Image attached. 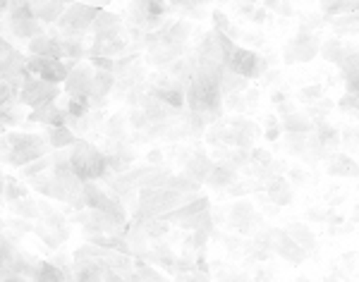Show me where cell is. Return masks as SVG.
Here are the masks:
<instances>
[{
    "mask_svg": "<svg viewBox=\"0 0 359 282\" xmlns=\"http://www.w3.org/2000/svg\"><path fill=\"white\" fill-rule=\"evenodd\" d=\"M53 151L48 137L32 132H8L3 137V160L12 168H24L32 160L48 155Z\"/></svg>",
    "mask_w": 359,
    "mask_h": 282,
    "instance_id": "cell-1",
    "label": "cell"
},
{
    "mask_svg": "<svg viewBox=\"0 0 359 282\" xmlns=\"http://www.w3.org/2000/svg\"><path fill=\"white\" fill-rule=\"evenodd\" d=\"M70 160H72L74 173L79 175L82 182H99L110 173L105 151L96 149L94 144L84 139H77L70 146Z\"/></svg>",
    "mask_w": 359,
    "mask_h": 282,
    "instance_id": "cell-2",
    "label": "cell"
},
{
    "mask_svg": "<svg viewBox=\"0 0 359 282\" xmlns=\"http://www.w3.org/2000/svg\"><path fill=\"white\" fill-rule=\"evenodd\" d=\"M101 8H94L89 3H70L68 10L63 12V17L58 19V29L63 39H79L82 41L84 36L91 32L94 27V19L99 14Z\"/></svg>",
    "mask_w": 359,
    "mask_h": 282,
    "instance_id": "cell-3",
    "label": "cell"
},
{
    "mask_svg": "<svg viewBox=\"0 0 359 282\" xmlns=\"http://www.w3.org/2000/svg\"><path fill=\"white\" fill-rule=\"evenodd\" d=\"M256 244L264 246V249H273L280 259L290 261V263H295V265H300L302 261L307 259V254H309L305 246L297 244V241L287 235V230H280V228L266 230L264 235L256 237Z\"/></svg>",
    "mask_w": 359,
    "mask_h": 282,
    "instance_id": "cell-4",
    "label": "cell"
},
{
    "mask_svg": "<svg viewBox=\"0 0 359 282\" xmlns=\"http://www.w3.org/2000/svg\"><path fill=\"white\" fill-rule=\"evenodd\" d=\"M58 96H60V84L45 82L41 77L27 74L22 91H19V103L27 105V108H39V105H45L50 103V100H55Z\"/></svg>",
    "mask_w": 359,
    "mask_h": 282,
    "instance_id": "cell-5",
    "label": "cell"
},
{
    "mask_svg": "<svg viewBox=\"0 0 359 282\" xmlns=\"http://www.w3.org/2000/svg\"><path fill=\"white\" fill-rule=\"evenodd\" d=\"M318 50H321V41H318L316 34L307 32V29H300L297 36L283 50V63L285 65L309 63V60H314L318 55Z\"/></svg>",
    "mask_w": 359,
    "mask_h": 282,
    "instance_id": "cell-6",
    "label": "cell"
},
{
    "mask_svg": "<svg viewBox=\"0 0 359 282\" xmlns=\"http://www.w3.org/2000/svg\"><path fill=\"white\" fill-rule=\"evenodd\" d=\"M227 69L235 74H242V77H247V79H256V77H264L266 74L269 60L261 58L256 50L237 46L235 53H232L230 60H227Z\"/></svg>",
    "mask_w": 359,
    "mask_h": 282,
    "instance_id": "cell-7",
    "label": "cell"
},
{
    "mask_svg": "<svg viewBox=\"0 0 359 282\" xmlns=\"http://www.w3.org/2000/svg\"><path fill=\"white\" fill-rule=\"evenodd\" d=\"M27 72L34 74V77L45 79V82L65 84L70 69L65 67V63L63 60H58V58H41V55H32V58H27Z\"/></svg>",
    "mask_w": 359,
    "mask_h": 282,
    "instance_id": "cell-8",
    "label": "cell"
},
{
    "mask_svg": "<svg viewBox=\"0 0 359 282\" xmlns=\"http://www.w3.org/2000/svg\"><path fill=\"white\" fill-rule=\"evenodd\" d=\"M127 50V39L123 36V27L113 29L94 36V43L89 48V55H105V58H118L120 53Z\"/></svg>",
    "mask_w": 359,
    "mask_h": 282,
    "instance_id": "cell-9",
    "label": "cell"
},
{
    "mask_svg": "<svg viewBox=\"0 0 359 282\" xmlns=\"http://www.w3.org/2000/svg\"><path fill=\"white\" fill-rule=\"evenodd\" d=\"M214 168H216V160L211 158V155H206L204 151H194V153L182 163V175L199 184H206V180L214 173Z\"/></svg>",
    "mask_w": 359,
    "mask_h": 282,
    "instance_id": "cell-10",
    "label": "cell"
},
{
    "mask_svg": "<svg viewBox=\"0 0 359 282\" xmlns=\"http://www.w3.org/2000/svg\"><path fill=\"white\" fill-rule=\"evenodd\" d=\"M29 184L34 187V191H41L45 199L63 201V204H68V201H70V191H68V187H65L63 180H60L58 175L53 173V170H48V173L39 175V177L29 180Z\"/></svg>",
    "mask_w": 359,
    "mask_h": 282,
    "instance_id": "cell-11",
    "label": "cell"
},
{
    "mask_svg": "<svg viewBox=\"0 0 359 282\" xmlns=\"http://www.w3.org/2000/svg\"><path fill=\"white\" fill-rule=\"evenodd\" d=\"M70 113L68 108H60L55 100L45 105H39V108H32V113L27 115V122H39L43 127H58V124H68Z\"/></svg>",
    "mask_w": 359,
    "mask_h": 282,
    "instance_id": "cell-12",
    "label": "cell"
},
{
    "mask_svg": "<svg viewBox=\"0 0 359 282\" xmlns=\"http://www.w3.org/2000/svg\"><path fill=\"white\" fill-rule=\"evenodd\" d=\"M259 220L261 218L254 213V206L249 201H235L227 213V228L237 230V232H252V225Z\"/></svg>",
    "mask_w": 359,
    "mask_h": 282,
    "instance_id": "cell-13",
    "label": "cell"
},
{
    "mask_svg": "<svg viewBox=\"0 0 359 282\" xmlns=\"http://www.w3.org/2000/svg\"><path fill=\"white\" fill-rule=\"evenodd\" d=\"M94 74H96L94 65L79 63L77 67L68 74V79H65V91L68 94H87L89 96V89H91V84H94Z\"/></svg>",
    "mask_w": 359,
    "mask_h": 282,
    "instance_id": "cell-14",
    "label": "cell"
},
{
    "mask_svg": "<svg viewBox=\"0 0 359 282\" xmlns=\"http://www.w3.org/2000/svg\"><path fill=\"white\" fill-rule=\"evenodd\" d=\"M113 87H115V72H108V69H96L94 84H91V89H89L91 105H94V108H103L110 91H113Z\"/></svg>",
    "mask_w": 359,
    "mask_h": 282,
    "instance_id": "cell-15",
    "label": "cell"
},
{
    "mask_svg": "<svg viewBox=\"0 0 359 282\" xmlns=\"http://www.w3.org/2000/svg\"><path fill=\"white\" fill-rule=\"evenodd\" d=\"M326 170L333 177H359V163L350 153H340V151H333L328 155Z\"/></svg>",
    "mask_w": 359,
    "mask_h": 282,
    "instance_id": "cell-16",
    "label": "cell"
},
{
    "mask_svg": "<svg viewBox=\"0 0 359 282\" xmlns=\"http://www.w3.org/2000/svg\"><path fill=\"white\" fill-rule=\"evenodd\" d=\"M105 259H74V280H105Z\"/></svg>",
    "mask_w": 359,
    "mask_h": 282,
    "instance_id": "cell-17",
    "label": "cell"
},
{
    "mask_svg": "<svg viewBox=\"0 0 359 282\" xmlns=\"http://www.w3.org/2000/svg\"><path fill=\"white\" fill-rule=\"evenodd\" d=\"M266 196L283 208V206H290L295 201V189H292V184L283 175H276V177H271L266 182Z\"/></svg>",
    "mask_w": 359,
    "mask_h": 282,
    "instance_id": "cell-18",
    "label": "cell"
},
{
    "mask_svg": "<svg viewBox=\"0 0 359 282\" xmlns=\"http://www.w3.org/2000/svg\"><path fill=\"white\" fill-rule=\"evenodd\" d=\"M185 55V46L182 43H158V46L149 48V63L151 65H158V67H165L170 65L173 60H178Z\"/></svg>",
    "mask_w": 359,
    "mask_h": 282,
    "instance_id": "cell-19",
    "label": "cell"
},
{
    "mask_svg": "<svg viewBox=\"0 0 359 282\" xmlns=\"http://www.w3.org/2000/svg\"><path fill=\"white\" fill-rule=\"evenodd\" d=\"M311 137H314L318 144L323 146L326 151H338V146H340V129L333 127V124H328L326 120H321V122H314V129H311Z\"/></svg>",
    "mask_w": 359,
    "mask_h": 282,
    "instance_id": "cell-20",
    "label": "cell"
},
{
    "mask_svg": "<svg viewBox=\"0 0 359 282\" xmlns=\"http://www.w3.org/2000/svg\"><path fill=\"white\" fill-rule=\"evenodd\" d=\"M82 196H84L87 208H94V210H105L110 206V201H113V194H108L105 189H101L96 182H84Z\"/></svg>",
    "mask_w": 359,
    "mask_h": 282,
    "instance_id": "cell-21",
    "label": "cell"
},
{
    "mask_svg": "<svg viewBox=\"0 0 359 282\" xmlns=\"http://www.w3.org/2000/svg\"><path fill=\"white\" fill-rule=\"evenodd\" d=\"M237 182V168H232L230 163H216L211 177L206 180V187L211 189H227Z\"/></svg>",
    "mask_w": 359,
    "mask_h": 282,
    "instance_id": "cell-22",
    "label": "cell"
},
{
    "mask_svg": "<svg viewBox=\"0 0 359 282\" xmlns=\"http://www.w3.org/2000/svg\"><path fill=\"white\" fill-rule=\"evenodd\" d=\"M70 0H45V3L34 5V12L43 24H58V19L63 17V12L68 10Z\"/></svg>",
    "mask_w": 359,
    "mask_h": 282,
    "instance_id": "cell-23",
    "label": "cell"
},
{
    "mask_svg": "<svg viewBox=\"0 0 359 282\" xmlns=\"http://www.w3.org/2000/svg\"><path fill=\"white\" fill-rule=\"evenodd\" d=\"M326 22L331 24V29L340 36H355L359 34V12H347L338 14V17H326Z\"/></svg>",
    "mask_w": 359,
    "mask_h": 282,
    "instance_id": "cell-24",
    "label": "cell"
},
{
    "mask_svg": "<svg viewBox=\"0 0 359 282\" xmlns=\"http://www.w3.org/2000/svg\"><path fill=\"white\" fill-rule=\"evenodd\" d=\"M280 122H283V132H292V134H309L314 129V120L307 113H300V110L280 118Z\"/></svg>",
    "mask_w": 359,
    "mask_h": 282,
    "instance_id": "cell-25",
    "label": "cell"
},
{
    "mask_svg": "<svg viewBox=\"0 0 359 282\" xmlns=\"http://www.w3.org/2000/svg\"><path fill=\"white\" fill-rule=\"evenodd\" d=\"M45 134H48L50 146L55 149H70V146L77 141V132H74L70 124H58V127H45Z\"/></svg>",
    "mask_w": 359,
    "mask_h": 282,
    "instance_id": "cell-26",
    "label": "cell"
},
{
    "mask_svg": "<svg viewBox=\"0 0 359 282\" xmlns=\"http://www.w3.org/2000/svg\"><path fill=\"white\" fill-rule=\"evenodd\" d=\"M34 235H37L48 249H58V246L70 237V230L68 228L55 230V228H48L45 223H39V225H34Z\"/></svg>",
    "mask_w": 359,
    "mask_h": 282,
    "instance_id": "cell-27",
    "label": "cell"
},
{
    "mask_svg": "<svg viewBox=\"0 0 359 282\" xmlns=\"http://www.w3.org/2000/svg\"><path fill=\"white\" fill-rule=\"evenodd\" d=\"M118 27H123V22H120V14L101 8L99 14H96V19H94V27H91V34H94V36H99V34L113 32V29H118Z\"/></svg>",
    "mask_w": 359,
    "mask_h": 282,
    "instance_id": "cell-28",
    "label": "cell"
},
{
    "mask_svg": "<svg viewBox=\"0 0 359 282\" xmlns=\"http://www.w3.org/2000/svg\"><path fill=\"white\" fill-rule=\"evenodd\" d=\"M318 3H321V14H326V17L359 12V0H318Z\"/></svg>",
    "mask_w": 359,
    "mask_h": 282,
    "instance_id": "cell-29",
    "label": "cell"
},
{
    "mask_svg": "<svg viewBox=\"0 0 359 282\" xmlns=\"http://www.w3.org/2000/svg\"><path fill=\"white\" fill-rule=\"evenodd\" d=\"M65 108H68L70 118H87L91 110H94V105H91V98L87 94H70Z\"/></svg>",
    "mask_w": 359,
    "mask_h": 282,
    "instance_id": "cell-30",
    "label": "cell"
},
{
    "mask_svg": "<svg viewBox=\"0 0 359 282\" xmlns=\"http://www.w3.org/2000/svg\"><path fill=\"white\" fill-rule=\"evenodd\" d=\"M287 235H290L292 239L297 241V244L305 246L307 251H314L316 249V237H314V232H311L309 228H307V225L290 223V225H287Z\"/></svg>",
    "mask_w": 359,
    "mask_h": 282,
    "instance_id": "cell-31",
    "label": "cell"
},
{
    "mask_svg": "<svg viewBox=\"0 0 359 282\" xmlns=\"http://www.w3.org/2000/svg\"><path fill=\"white\" fill-rule=\"evenodd\" d=\"M318 53H321L323 60H328V63L340 67L342 58H345V43H342L340 39H328V41L321 43V50H318Z\"/></svg>",
    "mask_w": 359,
    "mask_h": 282,
    "instance_id": "cell-32",
    "label": "cell"
},
{
    "mask_svg": "<svg viewBox=\"0 0 359 282\" xmlns=\"http://www.w3.org/2000/svg\"><path fill=\"white\" fill-rule=\"evenodd\" d=\"M10 208H12L14 215L19 218H39L41 215V208H39V201H34L32 196H24V199H17V201H10Z\"/></svg>",
    "mask_w": 359,
    "mask_h": 282,
    "instance_id": "cell-33",
    "label": "cell"
},
{
    "mask_svg": "<svg viewBox=\"0 0 359 282\" xmlns=\"http://www.w3.org/2000/svg\"><path fill=\"white\" fill-rule=\"evenodd\" d=\"M189 36H192V24L187 22V19H175V22H170L168 34H165V41H168V43H182V46H187Z\"/></svg>",
    "mask_w": 359,
    "mask_h": 282,
    "instance_id": "cell-34",
    "label": "cell"
},
{
    "mask_svg": "<svg viewBox=\"0 0 359 282\" xmlns=\"http://www.w3.org/2000/svg\"><path fill=\"white\" fill-rule=\"evenodd\" d=\"M220 89H223V96H232V94H245L249 89V79L242 77V74H235L230 69H225L223 82H220Z\"/></svg>",
    "mask_w": 359,
    "mask_h": 282,
    "instance_id": "cell-35",
    "label": "cell"
},
{
    "mask_svg": "<svg viewBox=\"0 0 359 282\" xmlns=\"http://www.w3.org/2000/svg\"><path fill=\"white\" fill-rule=\"evenodd\" d=\"M22 170V177L24 180H34V177H39V175H43V173H48V170H53V153H48V155H41V158H37V160H32V163H27L24 168H19Z\"/></svg>",
    "mask_w": 359,
    "mask_h": 282,
    "instance_id": "cell-36",
    "label": "cell"
},
{
    "mask_svg": "<svg viewBox=\"0 0 359 282\" xmlns=\"http://www.w3.org/2000/svg\"><path fill=\"white\" fill-rule=\"evenodd\" d=\"M136 223L144 225L146 235L151 237V239H161V237L168 235L170 230V220H165L163 215H158V218H144V220H136Z\"/></svg>",
    "mask_w": 359,
    "mask_h": 282,
    "instance_id": "cell-37",
    "label": "cell"
},
{
    "mask_svg": "<svg viewBox=\"0 0 359 282\" xmlns=\"http://www.w3.org/2000/svg\"><path fill=\"white\" fill-rule=\"evenodd\" d=\"M39 208H41V218L43 223L48 225V228H68V220H65V213H60V210H55L53 206L48 204V201H39Z\"/></svg>",
    "mask_w": 359,
    "mask_h": 282,
    "instance_id": "cell-38",
    "label": "cell"
},
{
    "mask_svg": "<svg viewBox=\"0 0 359 282\" xmlns=\"http://www.w3.org/2000/svg\"><path fill=\"white\" fill-rule=\"evenodd\" d=\"M63 280H68V273L60 265H55L53 261H41V265H39V282H63Z\"/></svg>",
    "mask_w": 359,
    "mask_h": 282,
    "instance_id": "cell-39",
    "label": "cell"
},
{
    "mask_svg": "<svg viewBox=\"0 0 359 282\" xmlns=\"http://www.w3.org/2000/svg\"><path fill=\"white\" fill-rule=\"evenodd\" d=\"M24 196H29V189L24 187V184L14 182L10 175H5L3 177V199L8 201H17V199H24Z\"/></svg>",
    "mask_w": 359,
    "mask_h": 282,
    "instance_id": "cell-40",
    "label": "cell"
},
{
    "mask_svg": "<svg viewBox=\"0 0 359 282\" xmlns=\"http://www.w3.org/2000/svg\"><path fill=\"white\" fill-rule=\"evenodd\" d=\"M134 273L139 275V280H165L163 273H158V270L154 268V263H149V261H144L141 256H134Z\"/></svg>",
    "mask_w": 359,
    "mask_h": 282,
    "instance_id": "cell-41",
    "label": "cell"
},
{
    "mask_svg": "<svg viewBox=\"0 0 359 282\" xmlns=\"http://www.w3.org/2000/svg\"><path fill=\"white\" fill-rule=\"evenodd\" d=\"M165 187H170L175 191H182V194H196V191L204 187V184L194 182V180L185 177V175H173V177L168 180V184H165Z\"/></svg>",
    "mask_w": 359,
    "mask_h": 282,
    "instance_id": "cell-42",
    "label": "cell"
},
{
    "mask_svg": "<svg viewBox=\"0 0 359 282\" xmlns=\"http://www.w3.org/2000/svg\"><path fill=\"white\" fill-rule=\"evenodd\" d=\"M340 72H357L359 74V43H345V58L340 63Z\"/></svg>",
    "mask_w": 359,
    "mask_h": 282,
    "instance_id": "cell-43",
    "label": "cell"
},
{
    "mask_svg": "<svg viewBox=\"0 0 359 282\" xmlns=\"http://www.w3.org/2000/svg\"><path fill=\"white\" fill-rule=\"evenodd\" d=\"M307 141H309V134H292V132H285V146L292 155H300L305 158L307 155Z\"/></svg>",
    "mask_w": 359,
    "mask_h": 282,
    "instance_id": "cell-44",
    "label": "cell"
},
{
    "mask_svg": "<svg viewBox=\"0 0 359 282\" xmlns=\"http://www.w3.org/2000/svg\"><path fill=\"white\" fill-rule=\"evenodd\" d=\"M336 108V103H333V100H328V98H323V100H314V103H309L307 105V110L305 113L309 115L311 120H314V122H321V120H326V115H328V110H333Z\"/></svg>",
    "mask_w": 359,
    "mask_h": 282,
    "instance_id": "cell-45",
    "label": "cell"
},
{
    "mask_svg": "<svg viewBox=\"0 0 359 282\" xmlns=\"http://www.w3.org/2000/svg\"><path fill=\"white\" fill-rule=\"evenodd\" d=\"M323 94H326V89H323V84H309V87H302L300 94H297V98L302 100V103H314V100H321Z\"/></svg>",
    "mask_w": 359,
    "mask_h": 282,
    "instance_id": "cell-46",
    "label": "cell"
},
{
    "mask_svg": "<svg viewBox=\"0 0 359 282\" xmlns=\"http://www.w3.org/2000/svg\"><path fill=\"white\" fill-rule=\"evenodd\" d=\"M211 17H214L216 29H218V32L227 34V36H230V39H240V32H237V29L232 27L230 19L225 17V12H220V10H214V14H211Z\"/></svg>",
    "mask_w": 359,
    "mask_h": 282,
    "instance_id": "cell-47",
    "label": "cell"
},
{
    "mask_svg": "<svg viewBox=\"0 0 359 282\" xmlns=\"http://www.w3.org/2000/svg\"><path fill=\"white\" fill-rule=\"evenodd\" d=\"M280 134H283V122L276 118V115H269L264 122V137L269 141H278L280 139Z\"/></svg>",
    "mask_w": 359,
    "mask_h": 282,
    "instance_id": "cell-48",
    "label": "cell"
},
{
    "mask_svg": "<svg viewBox=\"0 0 359 282\" xmlns=\"http://www.w3.org/2000/svg\"><path fill=\"white\" fill-rule=\"evenodd\" d=\"M22 110L17 108V105H12V108H5L3 110V129L8 132V129H14L19 122H22Z\"/></svg>",
    "mask_w": 359,
    "mask_h": 282,
    "instance_id": "cell-49",
    "label": "cell"
},
{
    "mask_svg": "<svg viewBox=\"0 0 359 282\" xmlns=\"http://www.w3.org/2000/svg\"><path fill=\"white\" fill-rule=\"evenodd\" d=\"M264 8L283 14V17H292V5L287 0H264Z\"/></svg>",
    "mask_w": 359,
    "mask_h": 282,
    "instance_id": "cell-50",
    "label": "cell"
},
{
    "mask_svg": "<svg viewBox=\"0 0 359 282\" xmlns=\"http://www.w3.org/2000/svg\"><path fill=\"white\" fill-rule=\"evenodd\" d=\"M3 228H14L17 232H34V225L29 223V218H19V215L5 220Z\"/></svg>",
    "mask_w": 359,
    "mask_h": 282,
    "instance_id": "cell-51",
    "label": "cell"
},
{
    "mask_svg": "<svg viewBox=\"0 0 359 282\" xmlns=\"http://www.w3.org/2000/svg\"><path fill=\"white\" fill-rule=\"evenodd\" d=\"M89 63L94 65L96 69H108V72H115V58H105V55H89Z\"/></svg>",
    "mask_w": 359,
    "mask_h": 282,
    "instance_id": "cell-52",
    "label": "cell"
},
{
    "mask_svg": "<svg viewBox=\"0 0 359 282\" xmlns=\"http://www.w3.org/2000/svg\"><path fill=\"white\" fill-rule=\"evenodd\" d=\"M252 160H254V163H269V160H273V155H271V151L252 149Z\"/></svg>",
    "mask_w": 359,
    "mask_h": 282,
    "instance_id": "cell-53",
    "label": "cell"
},
{
    "mask_svg": "<svg viewBox=\"0 0 359 282\" xmlns=\"http://www.w3.org/2000/svg\"><path fill=\"white\" fill-rule=\"evenodd\" d=\"M342 141H345L347 146H355V149H359V127L345 129V137H342Z\"/></svg>",
    "mask_w": 359,
    "mask_h": 282,
    "instance_id": "cell-54",
    "label": "cell"
},
{
    "mask_svg": "<svg viewBox=\"0 0 359 282\" xmlns=\"http://www.w3.org/2000/svg\"><path fill=\"white\" fill-rule=\"evenodd\" d=\"M254 5L249 3V0H245V3H240L237 5V14H240V17H245V19H252V14H254Z\"/></svg>",
    "mask_w": 359,
    "mask_h": 282,
    "instance_id": "cell-55",
    "label": "cell"
},
{
    "mask_svg": "<svg viewBox=\"0 0 359 282\" xmlns=\"http://www.w3.org/2000/svg\"><path fill=\"white\" fill-rule=\"evenodd\" d=\"M295 110H297V105L290 103V100H283V103L278 105V115H280V118H285V115H292Z\"/></svg>",
    "mask_w": 359,
    "mask_h": 282,
    "instance_id": "cell-56",
    "label": "cell"
},
{
    "mask_svg": "<svg viewBox=\"0 0 359 282\" xmlns=\"http://www.w3.org/2000/svg\"><path fill=\"white\" fill-rule=\"evenodd\" d=\"M266 19H269V12H266V8H256L254 14H252V22H256V24H264Z\"/></svg>",
    "mask_w": 359,
    "mask_h": 282,
    "instance_id": "cell-57",
    "label": "cell"
},
{
    "mask_svg": "<svg viewBox=\"0 0 359 282\" xmlns=\"http://www.w3.org/2000/svg\"><path fill=\"white\" fill-rule=\"evenodd\" d=\"M146 160H149V163H154V165H163V153H161V151H149V155H146Z\"/></svg>",
    "mask_w": 359,
    "mask_h": 282,
    "instance_id": "cell-58",
    "label": "cell"
},
{
    "mask_svg": "<svg viewBox=\"0 0 359 282\" xmlns=\"http://www.w3.org/2000/svg\"><path fill=\"white\" fill-rule=\"evenodd\" d=\"M271 100H273V103H276V105H280L283 100H287V96H285V91H273Z\"/></svg>",
    "mask_w": 359,
    "mask_h": 282,
    "instance_id": "cell-59",
    "label": "cell"
},
{
    "mask_svg": "<svg viewBox=\"0 0 359 282\" xmlns=\"http://www.w3.org/2000/svg\"><path fill=\"white\" fill-rule=\"evenodd\" d=\"M84 3L94 5V8H105V5H110L113 0H84Z\"/></svg>",
    "mask_w": 359,
    "mask_h": 282,
    "instance_id": "cell-60",
    "label": "cell"
},
{
    "mask_svg": "<svg viewBox=\"0 0 359 282\" xmlns=\"http://www.w3.org/2000/svg\"><path fill=\"white\" fill-rule=\"evenodd\" d=\"M254 278H256V280H273V278H276V275L269 273V270H259V273H256Z\"/></svg>",
    "mask_w": 359,
    "mask_h": 282,
    "instance_id": "cell-61",
    "label": "cell"
},
{
    "mask_svg": "<svg viewBox=\"0 0 359 282\" xmlns=\"http://www.w3.org/2000/svg\"><path fill=\"white\" fill-rule=\"evenodd\" d=\"M249 3H254V0H249Z\"/></svg>",
    "mask_w": 359,
    "mask_h": 282,
    "instance_id": "cell-62",
    "label": "cell"
}]
</instances>
